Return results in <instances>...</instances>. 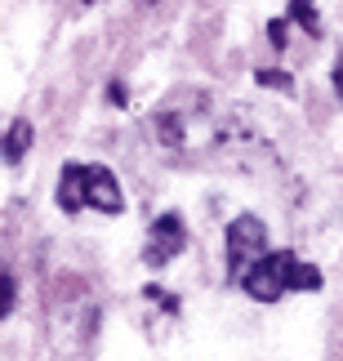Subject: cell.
Segmentation results:
<instances>
[{
    "label": "cell",
    "mask_w": 343,
    "mask_h": 361,
    "mask_svg": "<svg viewBox=\"0 0 343 361\" xmlns=\"http://www.w3.org/2000/svg\"><path fill=\"white\" fill-rule=\"evenodd\" d=\"M299 255L294 250H268L258 263H250V268L241 272V286L245 295L258 299V303H277L285 290H290V272H294Z\"/></svg>",
    "instance_id": "obj_1"
},
{
    "label": "cell",
    "mask_w": 343,
    "mask_h": 361,
    "mask_svg": "<svg viewBox=\"0 0 343 361\" xmlns=\"http://www.w3.org/2000/svg\"><path fill=\"white\" fill-rule=\"evenodd\" d=\"M268 255V228L254 214H241L227 224V276L241 281V272Z\"/></svg>",
    "instance_id": "obj_2"
},
{
    "label": "cell",
    "mask_w": 343,
    "mask_h": 361,
    "mask_svg": "<svg viewBox=\"0 0 343 361\" xmlns=\"http://www.w3.org/2000/svg\"><path fill=\"white\" fill-rule=\"evenodd\" d=\"M85 205H94L99 214H120L125 210V197H120V183L107 165H85Z\"/></svg>",
    "instance_id": "obj_3"
},
{
    "label": "cell",
    "mask_w": 343,
    "mask_h": 361,
    "mask_svg": "<svg viewBox=\"0 0 343 361\" xmlns=\"http://www.w3.org/2000/svg\"><path fill=\"white\" fill-rule=\"evenodd\" d=\"M183 241H187V232H183V224H178V214H166V219H156V228H152V237H147L143 259L152 263V268H166L178 250H183Z\"/></svg>",
    "instance_id": "obj_4"
},
{
    "label": "cell",
    "mask_w": 343,
    "mask_h": 361,
    "mask_svg": "<svg viewBox=\"0 0 343 361\" xmlns=\"http://www.w3.org/2000/svg\"><path fill=\"white\" fill-rule=\"evenodd\" d=\"M58 210L63 214H80L85 210V165L67 161L58 174Z\"/></svg>",
    "instance_id": "obj_5"
},
{
    "label": "cell",
    "mask_w": 343,
    "mask_h": 361,
    "mask_svg": "<svg viewBox=\"0 0 343 361\" xmlns=\"http://www.w3.org/2000/svg\"><path fill=\"white\" fill-rule=\"evenodd\" d=\"M27 147H32V121H13L9 134L0 138V161H5V165H18L27 157Z\"/></svg>",
    "instance_id": "obj_6"
},
{
    "label": "cell",
    "mask_w": 343,
    "mask_h": 361,
    "mask_svg": "<svg viewBox=\"0 0 343 361\" xmlns=\"http://www.w3.org/2000/svg\"><path fill=\"white\" fill-rule=\"evenodd\" d=\"M290 18L304 27L308 36H321V23H317V0H290Z\"/></svg>",
    "instance_id": "obj_7"
},
{
    "label": "cell",
    "mask_w": 343,
    "mask_h": 361,
    "mask_svg": "<svg viewBox=\"0 0 343 361\" xmlns=\"http://www.w3.org/2000/svg\"><path fill=\"white\" fill-rule=\"evenodd\" d=\"M290 290H321V272L312 268V263L299 259V263H294V272H290Z\"/></svg>",
    "instance_id": "obj_8"
},
{
    "label": "cell",
    "mask_w": 343,
    "mask_h": 361,
    "mask_svg": "<svg viewBox=\"0 0 343 361\" xmlns=\"http://www.w3.org/2000/svg\"><path fill=\"white\" fill-rule=\"evenodd\" d=\"M13 312V276H0V322Z\"/></svg>",
    "instance_id": "obj_9"
},
{
    "label": "cell",
    "mask_w": 343,
    "mask_h": 361,
    "mask_svg": "<svg viewBox=\"0 0 343 361\" xmlns=\"http://www.w3.org/2000/svg\"><path fill=\"white\" fill-rule=\"evenodd\" d=\"M258 85H272V90H294V80L285 72H258Z\"/></svg>",
    "instance_id": "obj_10"
},
{
    "label": "cell",
    "mask_w": 343,
    "mask_h": 361,
    "mask_svg": "<svg viewBox=\"0 0 343 361\" xmlns=\"http://www.w3.org/2000/svg\"><path fill=\"white\" fill-rule=\"evenodd\" d=\"M268 36H272V49H285V23H281V18L268 27Z\"/></svg>",
    "instance_id": "obj_11"
},
{
    "label": "cell",
    "mask_w": 343,
    "mask_h": 361,
    "mask_svg": "<svg viewBox=\"0 0 343 361\" xmlns=\"http://www.w3.org/2000/svg\"><path fill=\"white\" fill-rule=\"evenodd\" d=\"M107 99H112V103H125V85H107Z\"/></svg>",
    "instance_id": "obj_12"
},
{
    "label": "cell",
    "mask_w": 343,
    "mask_h": 361,
    "mask_svg": "<svg viewBox=\"0 0 343 361\" xmlns=\"http://www.w3.org/2000/svg\"><path fill=\"white\" fill-rule=\"evenodd\" d=\"M335 94H339V103H343V59H339V67H335Z\"/></svg>",
    "instance_id": "obj_13"
},
{
    "label": "cell",
    "mask_w": 343,
    "mask_h": 361,
    "mask_svg": "<svg viewBox=\"0 0 343 361\" xmlns=\"http://www.w3.org/2000/svg\"><path fill=\"white\" fill-rule=\"evenodd\" d=\"M80 5H94V0H80Z\"/></svg>",
    "instance_id": "obj_14"
}]
</instances>
